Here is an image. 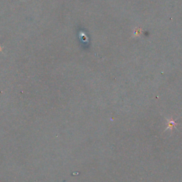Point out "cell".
<instances>
[{"instance_id": "1", "label": "cell", "mask_w": 182, "mask_h": 182, "mask_svg": "<svg viewBox=\"0 0 182 182\" xmlns=\"http://www.w3.org/2000/svg\"><path fill=\"white\" fill-rule=\"evenodd\" d=\"M175 125H176V122H174V121H173V120L169 121V122H168V126L167 127V129H166V130H167V129H168V128H170V127H171V129H172L173 127H176V126H175Z\"/></svg>"}]
</instances>
